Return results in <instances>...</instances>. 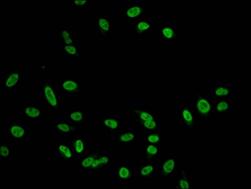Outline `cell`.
Wrapping results in <instances>:
<instances>
[{
  "mask_svg": "<svg viewBox=\"0 0 251 189\" xmlns=\"http://www.w3.org/2000/svg\"><path fill=\"white\" fill-rule=\"evenodd\" d=\"M61 93L56 81L43 80L39 87V102L47 112L61 111Z\"/></svg>",
  "mask_w": 251,
  "mask_h": 189,
  "instance_id": "obj_1",
  "label": "cell"
},
{
  "mask_svg": "<svg viewBox=\"0 0 251 189\" xmlns=\"http://www.w3.org/2000/svg\"><path fill=\"white\" fill-rule=\"evenodd\" d=\"M157 166L162 181L172 182L182 166V153L176 150L164 151L157 162Z\"/></svg>",
  "mask_w": 251,
  "mask_h": 189,
  "instance_id": "obj_2",
  "label": "cell"
},
{
  "mask_svg": "<svg viewBox=\"0 0 251 189\" xmlns=\"http://www.w3.org/2000/svg\"><path fill=\"white\" fill-rule=\"evenodd\" d=\"M190 101L200 121L202 123L214 122L213 109L215 100L210 90H193Z\"/></svg>",
  "mask_w": 251,
  "mask_h": 189,
  "instance_id": "obj_3",
  "label": "cell"
},
{
  "mask_svg": "<svg viewBox=\"0 0 251 189\" xmlns=\"http://www.w3.org/2000/svg\"><path fill=\"white\" fill-rule=\"evenodd\" d=\"M112 10H94L90 20V28L97 37L103 41L111 40Z\"/></svg>",
  "mask_w": 251,
  "mask_h": 189,
  "instance_id": "obj_4",
  "label": "cell"
},
{
  "mask_svg": "<svg viewBox=\"0 0 251 189\" xmlns=\"http://www.w3.org/2000/svg\"><path fill=\"white\" fill-rule=\"evenodd\" d=\"M50 153L51 161L76 163L68 137L52 141L50 143Z\"/></svg>",
  "mask_w": 251,
  "mask_h": 189,
  "instance_id": "obj_5",
  "label": "cell"
},
{
  "mask_svg": "<svg viewBox=\"0 0 251 189\" xmlns=\"http://www.w3.org/2000/svg\"><path fill=\"white\" fill-rule=\"evenodd\" d=\"M152 38V19L151 9H149L140 18L132 23L131 39L149 41Z\"/></svg>",
  "mask_w": 251,
  "mask_h": 189,
  "instance_id": "obj_6",
  "label": "cell"
},
{
  "mask_svg": "<svg viewBox=\"0 0 251 189\" xmlns=\"http://www.w3.org/2000/svg\"><path fill=\"white\" fill-rule=\"evenodd\" d=\"M121 3V17L124 22L133 23L151 9L143 0H122Z\"/></svg>",
  "mask_w": 251,
  "mask_h": 189,
  "instance_id": "obj_7",
  "label": "cell"
},
{
  "mask_svg": "<svg viewBox=\"0 0 251 189\" xmlns=\"http://www.w3.org/2000/svg\"><path fill=\"white\" fill-rule=\"evenodd\" d=\"M11 142H30L31 141V127L27 120L19 119L12 120L6 127Z\"/></svg>",
  "mask_w": 251,
  "mask_h": 189,
  "instance_id": "obj_8",
  "label": "cell"
},
{
  "mask_svg": "<svg viewBox=\"0 0 251 189\" xmlns=\"http://www.w3.org/2000/svg\"><path fill=\"white\" fill-rule=\"evenodd\" d=\"M202 122L196 114L190 100L181 103V127L182 131H201Z\"/></svg>",
  "mask_w": 251,
  "mask_h": 189,
  "instance_id": "obj_9",
  "label": "cell"
},
{
  "mask_svg": "<svg viewBox=\"0 0 251 189\" xmlns=\"http://www.w3.org/2000/svg\"><path fill=\"white\" fill-rule=\"evenodd\" d=\"M100 126L102 131L114 138L122 129V114L115 111L102 112L100 114Z\"/></svg>",
  "mask_w": 251,
  "mask_h": 189,
  "instance_id": "obj_10",
  "label": "cell"
},
{
  "mask_svg": "<svg viewBox=\"0 0 251 189\" xmlns=\"http://www.w3.org/2000/svg\"><path fill=\"white\" fill-rule=\"evenodd\" d=\"M42 110L39 100H23L15 116L30 123L38 122L41 120Z\"/></svg>",
  "mask_w": 251,
  "mask_h": 189,
  "instance_id": "obj_11",
  "label": "cell"
},
{
  "mask_svg": "<svg viewBox=\"0 0 251 189\" xmlns=\"http://www.w3.org/2000/svg\"><path fill=\"white\" fill-rule=\"evenodd\" d=\"M21 70H1L0 90L2 92H18L21 89Z\"/></svg>",
  "mask_w": 251,
  "mask_h": 189,
  "instance_id": "obj_12",
  "label": "cell"
},
{
  "mask_svg": "<svg viewBox=\"0 0 251 189\" xmlns=\"http://www.w3.org/2000/svg\"><path fill=\"white\" fill-rule=\"evenodd\" d=\"M59 92L66 98L79 102L81 99V83L80 80L72 78H64L56 80Z\"/></svg>",
  "mask_w": 251,
  "mask_h": 189,
  "instance_id": "obj_13",
  "label": "cell"
},
{
  "mask_svg": "<svg viewBox=\"0 0 251 189\" xmlns=\"http://www.w3.org/2000/svg\"><path fill=\"white\" fill-rule=\"evenodd\" d=\"M131 163L126 160L114 161L111 169V181L114 183H120L131 182Z\"/></svg>",
  "mask_w": 251,
  "mask_h": 189,
  "instance_id": "obj_14",
  "label": "cell"
},
{
  "mask_svg": "<svg viewBox=\"0 0 251 189\" xmlns=\"http://www.w3.org/2000/svg\"><path fill=\"white\" fill-rule=\"evenodd\" d=\"M163 118L162 112L159 110H145L139 103H133L131 105V121H147Z\"/></svg>",
  "mask_w": 251,
  "mask_h": 189,
  "instance_id": "obj_15",
  "label": "cell"
},
{
  "mask_svg": "<svg viewBox=\"0 0 251 189\" xmlns=\"http://www.w3.org/2000/svg\"><path fill=\"white\" fill-rule=\"evenodd\" d=\"M71 144L73 152L75 157L76 162L80 161L86 154L92 150L91 142L85 136L78 134L68 137Z\"/></svg>",
  "mask_w": 251,
  "mask_h": 189,
  "instance_id": "obj_16",
  "label": "cell"
},
{
  "mask_svg": "<svg viewBox=\"0 0 251 189\" xmlns=\"http://www.w3.org/2000/svg\"><path fill=\"white\" fill-rule=\"evenodd\" d=\"M50 125V131L58 133L61 137H70L81 133V127L68 120H52Z\"/></svg>",
  "mask_w": 251,
  "mask_h": 189,
  "instance_id": "obj_17",
  "label": "cell"
},
{
  "mask_svg": "<svg viewBox=\"0 0 251 189\" xmlns=\"http://www.w3.org/2000/svg\"><path fill=\"white\" fill-rule=\"evenodd\" d=\"M210 91L214 100L232 97V81L219 80L213 81Z\"/></svg>",
  "mask_w": 251,
  "mask_h": 189,
  "instance_id": "obj_18",
  "label": "cell"
},
{
  "mask_svg": "<svg viewBox=\"0 0 251 189\" xmlns=\"http://www.w3.org/2000/svg\"><path fill=\"white\" fill-rule=\"evenodd\" d=\"M113 162L111 151L99 150L89 172H108L111 171Z\"/></svg>",
  "mask_w": 251,
  "mask_h": 189,
  "instance_id": "obj_19",
  "label": "cell"
},
{
  "mask_svg": "<svg viewBox=\"0 0 251 189\" xmlns=\"http://www.w3.org/2000/svg\"><path fill=\"white\" fill-rule=\"evenodd\" d=\"M142 138L139 131L132 129L131 130H121L113 138L114 142L120 144L121 149H131L133 145Z\"/></svg>",
  "mask_w": 251,
  "mask_h": 189,
  "instance_id": "obj_20",
  "label": "cell"
},
{
  "mask_svg": "<svg viewBox=\"0 0 251 189\" xmlns=\"http://www.w3.org/2000/svg\"><path fill=\"white\" fill-rule=\"evenodd\" d=\"M174 189H191L193 187V173L186 166H182L173 180Z\"/></svg>",
  "mask_w": 251,
  "mask_h": 189,
  "instance_id": "obj_21",
  "label": "cell"
},
{
  "mask_svg": "<svg viewBox=\"0 0 251 189\" xmlns=\"http://www.w3.org/2000/svg\"><path fill=\"white\" fill-rule=\"evenodd\" d=\"M161 37L165 41H182V31L170 20L163 19L161 21Z\"/></svg>",
  "mask_w": 251,
  "mask_h": 189,
  "instance_id": "obj_22",
  "label": "cell"
},
{
  "mask_svg": "<svg viewBox=\"0 0 251 189\" xmlns=\"http://www.w3.org/2000/svg\"><path fill=\"white\" fill-rule=\"evenodd\" d=\"M60 58L66 61H78L81 58V42L69 45H60Z\"/></svg>",
  "mask_w": 251,
  "mask_h": 189,
  "instance_id": "obj_23",
  "label": "cell"
},
{
  "mask_svg": "<svg viewBox=\"0 0 251 189\" xmlns=\"http://www.w3.org/2000/svg\"><path fill=\"white\" fill-rule=\"evenodd\" d=\"M232 97L220 100H215L213 109V118L214 122H220L224 117L232 111Z\"/></svg>",
  "mask_w": 251,
  "mask_h": 189,
  "instance_id": "obj_24",
  "label": "cell"
},
{
  "mask_svg": "<svg viewBox=\"0 0 251 189\" xmlns=\"http://www.w3.org/2000/svg\"><path fill=\"white\" fill-rule=\"evenodd\" d=\"M141 150V161L144 162H157L161 157L162 144H143Z\"/></svg>",
  "mask_w": 251,
  "mask_h": 189,
  "instance_id": "obj_25",
  "label": "cell"
},
{
  "mask_svg": "<svg viewBox=\"0 0 251 189\" xmlns=\"http://www.w3.org/2000/svg\"><path fill=\"white\" fill-rule=\"evenodd\" d=\"M163 118L147 121H131V128L140 132L142 135L152 131H162Z\"/></svg>",
  "mask_w": 251,
  "mask_h": 189,
  "instance_id": "obj_26",
  "label": "cell"
},
{
  "mask_svg": "<svg viewBox=\"0 0 251 189\" xmlns=\"http://www.w3.org/2000/svg\"><path fill=\"white\" fill-rule=\"evenodd\" d=\"M66 118L79 127L87 124L91 120L92 112L89 110H78V111H67Z\"/></svg>",
  "mask_w": 251,
  "mask_h": 189,
  "instance_id": "obj_27",
  "label": "cell"
},
{
  "mask_svg": "<svg viewBox=\"0 0 251 189\" xmlns=\"http://www.w3.org/2000/svg\"><path fill=\"white\" fill-rule=\"evenodd\" d=\"M157 173V162H144L136 176L141 182L149 183L155 178Z\"/></svg>",
  "mask_w": 251,
  "mask_h": 189,
  "instance_id": "obj_28",
  "label": "cell"
},
{
  "mask_svg": "<svg viewBox=\"0 0 251 189\" xmlns=\"http://www.w3.org/2000/svg\"><path fill=\"white\" fill-rule=\"evenodd\" d=\"M140 142L141 145L162 144V131H152L143 134Z\"/></svg>",
  "mask_w": 251,
  "mask_h": 189,
  "instance_id": "obj_29",
  "label": "cell"
},
{
  "mask_svg": "<svg viewBox=\"0 0 251 189\" xmlns=\"http://www.w3.org/2000/svg\"><path fill=\"white\" fill-rule=\"evenodd\" d=\"M99 151L91 150L80 160V168L81 172H89L90 167L98 157Z\"/></svg>",
  "mask_w": 251,
  "mask_h": 189,
  "instance_id": "obj_30",
  "label": "cell"
},
{
  "mask_svg": "<svg viewBox=\"0 0 251 189\" xmlns=\"http://www.w3.org/2000/svg\"><path fill=\"white\" fill-rule=\"evenodd\" d=\"M92 2L88 0H72L70 1L71 11H89L91 10Z\"/></svg>",
  "mask_w": 251,
  "mask_h": 189,
  "instance_id": "obj_31",
  "label": "cell"
},
{
  "mask_svg": "<svg viewBox=\"0 0 251 189\" xmlns=\"http://www.w3.org/2000/svg\"><path fill=\"white\" fill-rule=\"evenodd\" d=\"M11 160V145L9 142L1 141V151H0V161L8 162Z\"/></svg>",
  "mask_w": 251,
  "mask_h": 189,
  "instance_id": "obj_32",
  "label": "cell"
},
{
  "mask_svg": "<svg viewBox=\"0 0 251 189\" xmlns=\"http://www.w3.org/2000/svg\"><path fill=\"white\" fill-rule=\"evenodd\" d=\"M78 41L76 37L70 30H63L60 34V45H69Z\"/></svg>",
  "mask_w": 251,
  "mask_h": 189,
  "instance_id": "obj_33",
  "label": "cell"
}]
</instances>
